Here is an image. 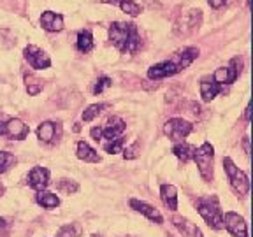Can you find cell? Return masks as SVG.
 <instances>
[{
    "label": "cell",
    "mask_w": 253,
    "mask_h": 237,
    "mask_svg": "<svg viewBox=\"0 0 253 237\" xmlns=\"http://www.w3.org/2000/svg\"><path fill=\"white\" fill-rule=\"evenodd\" d=\"M197 211L211 229H214V230L223 229V213H221L220 202H218V198L214 197V195L199 198Z\"/></svg>",
    "instance_id": "obj_3"
},
{
    "label": "cell",
    "mask_w": 253,
    "mask_h": 237,
    "mask_svg": "<svg viewBox=\"0 0 253 237\" xmlns=\"http://www.w3.org/2000/svg\"><path fill=\"white\" fill-rule=\"evenodd\" d=\"M36 200L39 205H42L44 209H55V207L60 205V198L55 194H51V192H44V190L42 192H37Z\"/></svg>",
    "instance_id": "obj_21"
},
{
    "label": "cell",
    "mask_w": 253,
    "mask_h": 237,
    "mask_svg": "<svg viewBox=\"0 0 253 237\" xmlns=\"http://www.w3.org/2000/svg\"><path fill=\"white\" fill-rule=\"evenodd\" d=\"M199 56V49L194 46L185 47L181 51L174 53L169 60H164L160 63H155L148 69V78L153 79V81H158V79L164 78H170V76H176L178 72L185 71L186 67H190L194 60H197Z\"/></svg>",
    "instance_id": "obj_1"
},
{
    "label": "cell",
    "mask_w": 253,
    "mask_h": 237,
    "mask_svg": "<svg viewBox=\"0 0 253 237\" xmlns=\"http://www.w3.org/2000/svg\"><path fill=\"white\" fill-rule=\"evenodd\" d=\"M76 47L81 53H90L93 49V36L90 30H81L78 34V40H76Z\"/></svg>",
    "instance_id": "obj_22"
},
{
    "label": "cell",
    "mask_w": 253,
    "mask_h": 237,
    "mask_svg": "<svg viewBox=\"0 0 253 237\" xmlns=\"http://www.w3.org/2000/svg\"><path fill=\"white\" fill-rule=\"evenodd\" d=\"M76 155H78L79 160H83V162L88 163H97L100 162V155L93 150V148L84 141H79L78 142V148H76Z\"/></svg>",
    "instance_id": "obj_19"
},
{
    "label": "cell",
    "mask_w": 253,
    "mask_h": 237,
    "mask_svg": "<svg viewBox=\"0 0 253 237\" xmlns=\"http://www.w3.org/2000/svg\"><path fill=\"white\" fill-rule=\"evenodd\" d=\"M123 144H125V141H123L122 137L113 139V141L104 142V151H107V153H111V155H115V153H122Z\"/></svg>",
    "instance_id": "obj_30"
},
{
    "label": "cell",
    "mask_w": 253,
    "mask_h": 237,
    "mask_svg": "<svg viewBox=\"0 0 253 237\" xmlns=\"http://www.w3.org/2000/svg\"><path fill=\"white\" fill-rule=\"evenodd\" d=\"M218 93H225V86H220L213 81V79H204L201 81V97L204 102H211Z\"/></svg>",
    "instance_id": "obj_18"
},
{
    "label": "cell",
    "mask_w": 253,
    "mask_h": 237,
    "mask_svg": "<svg viewBox=\"0 0 253 237\" xmlns=\"http://www.w3.org/2000/svg\"><path fill=\"white\" fill-rule=\"evenodd\" d=\"M49 185V170L46 167H34L28 174V186L37 192H42Z\"/></svg>",
    "instance_id": "obj_13"
},
{
    "label": "cell",
    "mask_w": 253,
    "mask_h": 237,
    "mask_svg": "<svg viewBox=\"0 0 253 237\" xmlns=\"http://www.w3.org/2000/svg\"><path fill=\"white\" fill-rule=\"evenodd\" d=\"M109 107V104H91V106H88L86 109L83 111V121H91V119H95L97 116L102 113L104 109H107Z\"/></svg>",
    "instance_id": "obj_25"
},
{
    "label": "cell",
    "mask_w": 253,
    "mask_h": 237,
    "mask_svg": "<svg viewBox=\"0 0 253 237\" xmlns=\"http://www.w3.org/2000/svg\"><path fill=\"white\" fill-rule=\"evenodd\" d=\"M123 237H130V236H123Z\"/></svg>",
    "instance_id": "obj_38"
},
{
    "label": "cell",
    "mask_w": 253,
    "mask_h": 237,
    "mask_svg": "<svg viewBox=\"0 0 253 237\" xmlns=\"http://www.w3.org/2000/svg\"><path fill=\"white\" fill-rule=\"evenodd\" d=\"M243 148H245V153L250 155V137H245V141H243Z\"/></svg>",
    "instance_id": "obj_34"
},
{
    "label": "cell",
    "mask_w": 253,
    "mask_h": 237,
    "mask_svg": "<svg viewBox=\"0 0 253 237\" xmlns=\"http://www.w3.org/2000/svg\"><path fill=\"white\" fill-rule=\"evenodd\" d=\"M2 195H4V185L0 183V197H2Z\"/></svg>",
    "instance_id": "obj_36"
},
{
    "label": "cell",
    "mask_w": 253,
    "mask_h": 237,
    "mask_svg": "<svg viewBox=\"0 0 253 237\" xmlns=\"http://www.w3.org/2000/svg\"><path fill=\"white\" fill-rule=\"evenodd\" d=\"M41 27L46 32H60L63 28V18L53 11H44L41 16Z\"/></svg>",
    "instance_id": "obj_17"
},
{
    "label": "cell",
    "mask_w": 253,
    "mask_h": 237,
    "mask_svg": "<svg viewBox=\"0 0 253 237\" xmlns=\"http://www.w3.org/2000/svg\"><path fill=\"white\" fill-rule=\"evenodd\" d=\"M116 5H120V9L128 16H139L142 12V7L134 0H118Z\"/></svg>",
    "instance_id": "obj_26"
},
{
    "label": "cell",
    "mask_w": 253,
    "mask_h": 237,
    "mask_svg": "<svg viewBox=\"0 0 253 237\" xmlns=\"http://www.w3.org/2000/svg\"><path fill=\"white\" fill-rule=\"evenodd\" d=\"M223 227L232 234L234 237H248V225L241 214L229 211L223 214Z\"/></svg>",
    "instance_id": "obj_10"
},
{
    "label": "cell",
    "mask_w": 253,
    "mask_h": 237,
    "mask_svg": "<svg viewBox=\"0 0 253 237\" xmlns=\"http://www.w3.org/2000/svg\"><path fill=\"white\" fill-rule=\"evenodd\" d=\"M23 55H25V60L30 63L32 69L42 71V69H47L49 65H51V60H49V56H47L46 53L41 49V47L34 46V44H30V46L25 47Z\"/></svg>",
    "instance_id": "obj_11"
},
{
    "label": "cell",
    "mask_w": 253,
    "mask_h": 237,
    "mask_svg": "<svg viewBox=\"0 0 253 237\" xmlns=\"http://www.w3.org/2000/svg\"><path fill=\"white\" fill-rule=\"evenodd\" d=\"M90 237H102V236H99V234H93V236H90Z\"/></svg>",
    "instance_id": "obj_37"
},
{
    "label": "cell",
    "mask_w": 253,
    "mask_h": 237,
    "mask_svg": "<svg viewBox=\"0 0 253 237\" xmlns=\"http://www.w3.org/2000/svg\"><path fill=\"white\" fill-rule=\"evenodd\" d=\"M126 125L122 118L118 116H113L109 118V121L104 126H100V139H107V141H113V139L122 137V134L125 132Z\"/></svg>",
    "instance_id": "obj_12"
},
{
    "label": "cell",
    "mask_w": 253,
    "mask_h": 237,
    "mask_svg": "<svg viewBox=\"0 0 253 237\" xmlns=\"http://www.w3.org/2000/svg\"><path fill=\"white\" fill-rule=\"evenodd\" d=\"M60 132H62V128H60L58 123L44 121V123H41L39 128H37V137H39L41 142L49 144V142H53L56 137H60Z\"/></svg>",
    "instance_id": "obj_15"
},
{
    "label": "cell",
    "mask_w": 253,
    "mask_h": 237,
    "mask_svg": "<svg viewBox=\"0 0 253 237\" xmlns=\"http://www.w3.org/2000/svg\"><path fill=\"white\" fill-rule=\"evenodd\" d=\"M160 197H162V202L169 207L170 211L178 209V190H176L174 185L160 186Z\"/></svg>",
    "instance_id": "obj_20"
},
{
    "label": "cell",
    "mask_w": 253,
    "mask_h": 237,
    "mask_svg": "<svg viewBox=\"0 0 253 237\" xmlns=\"http://www.w3.org/2000/svg\"><path fill=\"white\" fill-rule=\"evenodd\" d=\"M113 84V81H111V78H107V76H102V78H99L97 81H95L93 84V93L95 95H99L102 93L104 90H107V88Z\"/></svg>",
    "instance_id": "obj_31"
},
{
    "label": "cell",
    "mask_w": 253,
    "mask_h": 237,
    "mask_svg": "<svg viewBox=\"0 0 253 237\" xmlns=\"http://www.w3.org/2000/svg\"><path fill=\"white\" fill-rule=\"evenodd\" d=\"M202 21V11L201 9H192V11L185 12L181 16V20L176 23V32L181 34V36H188L192 32H195L201 27Z\"/></svg>",
    "instance_id": "obj_8"
},
{
    "label": "cell",
    "mask_w": 253,
    "mask_h": 237,
    "mask_svg": "<svg viewBox=\"0 0 253 237\" xmlns=\"http://www.w3.org/2000/svg\"><path fill=\"white\" fill-rule=\"evenodd\" d=\"M172 223H174V227L179 230V234H181L183 237H204L201 232V229H199L195 223H192L190 220H186V218L174 216Z\"/></svg>",
    "instance_id": "obj_16"
},
{
    "label": "cell",
    "mask_w": 253,
    "mask_h": 237,
    "mask_svg": "<svg viewBox=\"0 0 253 237\" xmlns=\"http://www.w3.org/2000/svg\"><path fill=\"white\" fill-rule=\"evenodd\" d=\"M56 190H58L60 194H65V195H71V194H76L79 190V185L72 179H60L56 183Z\"/></svg>",
    "instance_id": "obj_27"
},
{
    "label": "cell",
    "mask_w": 253,
    "mask_h": 237,
    "mask_svg": "<svg viewBox=\"0 0 253 237\" xmlns=\"http://www.w3.org/2000/svg\"><path fill=\"white\" fill-rule=\"evenodd\" d=\"M28 134H30V128L20 118H9L0 113V135L14 141H23Z\"/></svg>",
    "instance_id": "obj_6"
},
{
    "label": "cell",
    "mask_w": 253,
    "mask_h": 237,
    "mask_svg": "<svg viewBox=\"0 0 253 237\" xmlns=\"http://www.w3.org/2000/svg\"><path fill=\"white\" fill-rule=\"evenodd\" d=\"M137 150H139V142H134L130 148H126V150L123 151V157H125L126 160H132V158L137 157Z\"/></svg>",
    "instance_id": "obj_32"
},
{
    "label": "cell",
    "mask_w": 253,
    "mask_h": 237,
    "mask_svg": "<svg viewBox=\"0 0 253 237\" xmlns=\"http://www.w3.org/2000/svg\"><path fill=\"white\" fill-rule=\"evenodd\" d=\"M130 207L134 211H137V213H141V214H144V216L148 218V220H151V221H155L157 225H160V223H164V218H162V214L158 213V209H155L153 205H150V204H146V202H142V200H137V198H130Z\"/></svg>",
    "instance_id": "obj_14"
},
{
    "label": "cell",
    "mask_w": 253,
    "mask_h": 237,
    "mask_svg": "<svg viewBox=\"0 0 253 237\" xmlns=\"http://www.w3.org/2000/svg\"><path fill=\"white\" fill-rule=\"evenodd\" d=\"M14 163H16L14 155L9 153V151H0V174L7 172Z\"/></svg>",
    "instance_id": "obj_28"
},
{
    "label": "cell",
    "mask_w": 253,
    "mask_h": 237,
    "mask_svg": "<svg viewBox=\"0 0 253 237\" xmlns=\"http://www.w3.org/2000/svg\"><path fill=\"white\" fill-rule=\"evenodd\" d=\"M225 2H227V0H208V4H210L213 9H220V7H223V5H225Z\"/></svg>",
    "instance_id": "obj_33"
},
{
    "label": "cell",
    "mask_w": 253,
    "mask_h": 237,
    "mask_svg": "<svg viewBox=\"0 0 253 237\" xmlns=\"http://www.w3.org/2000/svg\"><path fill=\"white\" fill-rule=\"evenodd\" d=\"M192 130H194V125L183 118H172L164 125V134L176 142H181L185 137H188Z\"/></svg>",
    "instance_id": "obj_7"
},
{
    "label": "cell",
    "mask_w": 253,
    "mask_h": 237,
    "mask_svg": "<svg viewBox=\"0 0 253 237\" xmlns=\"http://www.w3.org/2000/svg\"><path fill=\"white\" fill-rule=\"evenodd\" d=\"M237 63H241V60H230V63L227 65V67H220L216 69V71L213 72V81L216 84H220V86H225V84H232L234 81L237 79V76H239V72H241V65L237 67Z\"/></svg>",
    "instance_id": "obj_9"
},
{
    "label": "cell",
    "mask_w": 253,
    "mask_h": 237,
    "mask_svg": "<svg viewBox=\"0 0 253 237\" xmlns=\"http://www.w3.org/2000/svg\"><path fill=\"white\" fill-rule=\"evenodd\" d=\"M81 236V227L78 223H71V225H63L58 230L56 237H79Z\"/></svg>",
    "instance_id": "obj_29"
},
{
    "label": "cell",
    "mask_w": 253,
    "mask_h": 237,
    "mask_svg": "<svg viewBox=\"0 0 253 237\" xmlns=\"http://www.w3.org/2000/svg\"><path fill=\"white\" fill-rule=\"evenodd\" d=\"M223 169H225L227 178H229L230 186H232L234 192H236L239 197H245V195H248L250 179H248V176H246V174L232 162V158H229V157L223 158Z\"/></svg>",
    "instance_id": "obj_5"
},
{
    "label": "cell",
    "mask_w": 253,
    "mask_h": 237,
    "mask_svg": "<svg viewBox=\"0 0 253 237\" xmlns=\"http://www.w3.org/2000/svg\"><path fill=\"white\" fill-rule=\"evenodd\" d=\"M194 146H190V144H186V142H178V144H174L172 148V153L174 157H178L179 160H181L183 163L188 162V160H192V157H194Z\"/></svg>",
    "instance_id": "obj_23"
},
{
    "label": "cell",
    "mask_w": 253,
    "mask_h": 237,
    "mask_svg": "<svg viewBox=\"0 0 253 237\" xmlns=\"http://www.w3.org/2000/svg\"><path fill=\"white\" fill-rule=\"evenodd\" d=\"M192 160H195L204 181H213V163H214V148L211 146L210 142H204L201 148H195L194 157Z\"/></svg>",
    "instance_id": "obj_4"
},
{
    "label": "cell",
    "mask_w": 253,
    "mask_h": 237,
    "mask_svg": "<svg viewBox=\"0 0 253 237\" xmlns=\"http://www.w3.org/2000/svg\"><path fill=\"white\" fill-rule=\"evenodd\" d=\"M250 111H252V107H246L245 109V118H246V121H250Z\"/></svg>",
    "instance_id": "obj_35"
},
{
    "label": "cell",
    "mask_w": 253,
    "mask_h": 237,
    "mask_svg": "<svg viewBox=\"0 0 253 237\" xmlns=\"http://www.w3.org/2000/svg\"><path fill=\"white\" fill-rule=\"evenodd\" d=\"M109 39L111 44L123 55H134L141 47V37H139V30L134 23H125V21L111 23Z\"/></svg>",
    "instance_id": "obj_2"
},
{
    "label": "cell",
    "mask_w": 253,
    "mask_h": 237,
    "mask_svg": "<svg viewBox=\"0 0 253 237\" xmlns=\"http://www.w3.org/2000/svg\"><path fill=\"white\" fill-rule=\"evenodd\" d=\"M25 83H27L28 95H32V97H36V95H39L42 91V81L39 78H36V76L27 74L25 76Z\"/></svg>",
    "instance_id": "obj_24"
}]
</instances>
